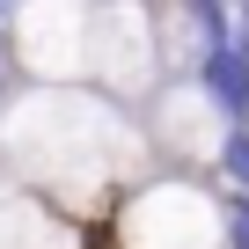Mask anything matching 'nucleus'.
<instances>
[{
  "mask_svg": "<svg viewBox=\"0 0 249 249\" xmlns=\"http://www.w3.org/2000/svg\"><path fill=\"white\" fill-rule=\"evenodd\" d=\"M0 59L22 81H81L88 0H15L8 22H0Z\"/></svg>",
  "mask_w": 249,
  "mask_h": 249,
  "instance_id": "5",
  "label": "nucleus"
},
{
  "mask_svg": "<svg viewBox=\"0 0 249 249\" xmlns=\"http://www.w3.org/2000/svg\"><path fill=\"white\" fill-rule=\"evenodd\" d=\"M110 249H227V191L191 169H154L110 205Z\"/></svg>",
  "mask_w": 249,
  "mask_h": 249,
  "instance_id": "2",
  "label": "nucleus"
},
{
  "mask_svg": "<svg viewBox=\"0 0 249 249\" xmlns=\"http://www.w3.org/2000/svg\"><path fill=\"white\" fill-rule=\"evenodd\" d=\"M81 81L103 88L124 110H140L169 81L161 8H154V0H88V59H81Z\"/></svg>",
  "mask_w": 249,
  "mask_h": 249,
  "instance_id": "3",
  "label": "nucleus"
},
{
  "mask_svg": "<svg viewBox=\"0 0 249 249\" xmlns=\"http://www.w3.org/2000/svg\"><path fill=\"white\" fill-rule=\"evenodd\" d=\"M0 249H95V234L66 220L59 205H44L37 191L0 176Z\"/></svg>",
  "mask_w": 249,
  "mask_h": 249,
  "instance_id": "6",
  "label": "nucleus"
},
{
  "mask_svg": "<svg viewBox=\"0 0 249 249\" xmlns=\"http://www.w3.org/2000/svg\"><path fill=\"white\" fill-rule=\"evenodd\" d=\"M213 183H220V191H249V124L227 132V147H220V161H213Z\"/></svg>",
  "mask_w": 249,
  "mask_h": 249,
  "instance_id": "7",
  "label": "nucleus"
},
{
  "mask_svg": "<svg viewBox=\"0 0 249 249\" xmlns=\"http://www.w3.org/2000/svg\"><path fill=\"white\" fill-rule=\"evenodd\" d=\"M227 249H249V191H227Z\"/></svg>",
  "mask_w": 249,
  "mask_h": 249,
  "instance_id": "8",
  "label": "nucleus"
},
{
  "mask_svg": "<svg viewBox=\"0 0 249 249\" xmlns=\"http://www.w3.org/2000/svg\"><path fill=\"white\" fill-rule=\"evenodd\" d=\"M140 124H147V147H154V169H191V176H213L234 117L213 103V88L198 73H169L147 103H140Z\"/></svg>",
  "mask_w": 249,
  "mask_h": 249,
  "instance_id": "4",
  "label": "nucleus"
},
{
  "mask_svg": "<svg viewBox=\"0 0 249 249\" xmlns=\"http://www.w3.org/2000/svg\"><path fill=\"white\" fill-rule=\"evenodd\" d=\"M0 176L37 191L66 220L95 227L140 176H154V147L140 110L110 103L88 81H8L0 88Z\"/></svg>",
  "mask_w": 249,
  "mask_h": 249,
  "instance_id": "1",
  "label": "nucleus"
}]
</instances>
